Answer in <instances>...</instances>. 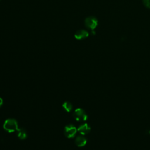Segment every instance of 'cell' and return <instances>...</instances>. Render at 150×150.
<instances>
[{
	"instance_id": "cell-11",
	"label": "cell",
	"mask_w": 150,
	"mask_h": 150,
	"mask_svg": "<svg viewBox=\"0 0 150 150\" xmlns=\"http://www.w3.org/2000/svg\"><path fill=\"white\" fill-rule=\"evenodd\" d=\"M2 104H3V100L0 97V107L2 106Z\"/></svg>"
},
{
	"instance_id": "cell-2",
	"label": "cell",
	"mask_w": 150,
	"mask_h": 150,
	"mask_svg": "<svg viewBox=\"0 0 150 150\" xmlns=\"http://www.w3.org/2000/svg\"><path fill=\"white\" fill-rule=\"evenodd\" d=\"M73 117L77 121H84L87 119V115L83 109L77 108L73 112Z\"/></svg>"
},
{
	"instance_id": "cell-4",
	"label": "cell",
	"mask_w": 150,
	"mask_h": 150,
	"mask_svg": "<svg viewBox=\"0 0 150 150\" xmlns=\"http://www.w3.org/2000/svg\"><path fill=\"white\" fill-rule=\"evenodd\" d=\"M84 23L87 28L93 30L97 26L98 21L96 17L93 16H90L86 18Z\"/></svg>"
},
{
	"instance_id": "cell-3",
	"label": "cell",
	"mask_w": 150,
	"mask_h": 150,
	"mask_svg": "<svg viewBox=\"0 0 150 150\" xmlns=\"http://www.w3.org/2000/svg\"><path fill=\"white\" fill-rule=\"evenodd\" d=\"M77 132L76 128L71 124H69L64 127V134L68 138H71L74 137Z\"/></svg>"
},
{
	"instance_id": "cell-9",
	"label": "cell",
	"mask_w": 150,
	"mask_h": 150,
	"mask_svg": "<svg viewBox=\"0 0 150 150\" xmlns=\"http://www.w3.org/2000/svg\"><path fill=\"white\" fill-rule=\"evenodd\" d=\"M62 107L63 108V109L67 111V112H70L73 108V106H72V104L70 103V102H68V101H66L64 102L63 105H62Z\"/></svg>"
},
{
	"instance_id": "cell-1",
	"label": "cell",
	"mask_w": 150,
	"mask_h": 150,
	"mask_svg": "<svg viewBox=\"0 0 150 150\" xmlns=\"http://www.w3.org/2000/svg\"><path fill=\"white\" fill-rule=\"evenodd\" d=\"M4 129L8 132H14L17 131L18 128V122L16 120L13 118H9L5 121L3 125Z\"/></svg>"
},
{
	"instance_id": "cell-10",
	"label": "cell",
	"mask_w": 150,
	"mask_h": 150,
	"mask_svg": "<svg viewBox=\"0 0 150 150\" xmlns=\"http://www.w3.org/2000/svg\"><path fill=\"white\" fill-rule=\"evenodd\" d=\"M142 2L146 8L150 9V0H142Z\"/></svg>"
},
{
	"instance_id": "cell-8",
	"label": "cell",
	"mask_w": 150,
	"mask_h": 150,
	"mask_svg": "<svg viewBox=\"0 0 150 150\" xmlns=\"http://www.w3.org/2000/svg\"><path fill=\"white\" fill-rule=\"evenodd\" d=\"M17 135L20 139H25L27 137V133L25 129L20 128L17 129Z\"/></svg>"
},
{
	"instance_id": "cell-5",
	"label": "cell",
	"mask_w": 150,
	"mask_h": 150,
	"mask_svg": "<svg viewBox=\"0 0 150 150\" xmlns=\"http://www.w3.org/2000/svg\"><path fill=\"white\" fill-rule=\"evenodd\" d=\"M88 32L87 30H83V29L77 30L74 34L75 38L79 40L85 39L87 37H88Z\"/></svg>"
},
{
	"instance_id": "cell-7",
	"label": "cell",
	"mask_w": 150,
	"mask_h": 150,
	"mask_svg": "<svg viewBox=\"0 0 150 150\" xmlns=\"http://www.w3.org/2000/svg\"><path fill=\"white\" fill-rule=\"evenodd\" d=\"M75 143L76 145L79 147H82L84 146L86 143H87V140L82 135H78L76 139H75Z\"/></svg>"
},
{
	"instance_id": "cell-6",
	"label": "cell",
	"mask_w": 150,
	"mask_h": 150,
	"mask_svg": "<svg viewBox=\"0 0 150 150\" xmlns=\"http://www.w3.org/2000/svg\"><path fill=\"white\" fill-rule=\"evenodd\" d=\"M77 130L80 132V134L84 135L87 134L90 132V127L87 124H83L78 127Z\"/></svg>"
}]
</instances>
